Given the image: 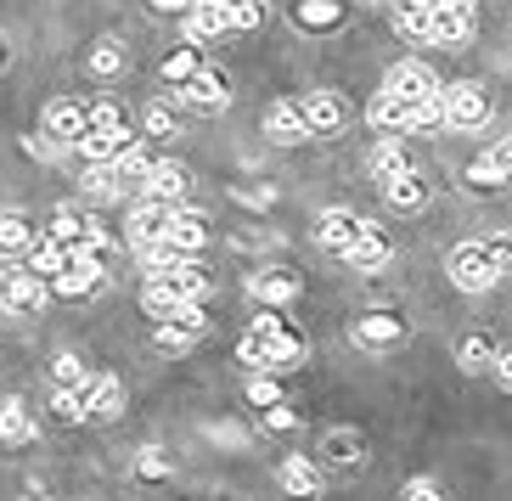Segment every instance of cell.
Listing matches in <instances>:
<instances>
[{
    "instance_id": "obj_8",
    "label": "cell",
    "mask_w": 512,
    "mask_h": 501,
    "mask_svg": "<svg viewBox=\"0 0 512 501\" xmlns=\"http://www.w3.org/2000/svg\"><path fill=\"white\" fill-rule=\"evenodd\" d=\"M467 34H473V6H434L428 12V40L439 46H467Z\"/></svg>"
},
{
    "instance_id": "obj_17",
    "label": "cell",
    "mask_w": 512,
    "mask_h": 501,
    "mask_svg": "<svg viewBox=\"0 0 512 501\" xmlns=\"http://www.w3.org/2000/svg\"><path fill=\"white\" fill-rule=\"evenodd\" d=\"M372 124L377 130H406L411 124V96H400V91L383 85V91L372 96Z\"/></svg>"
},
{
    "instance_id": "obj_42",
    "label": "cell",
    "mask_w": 512,
    "mask_h": 501,
    "mask_svg": "<svg viewBox=\"0 0 512 501\" xmlns=\"http://www.w3.org/2000/svg\"><path fill=\"white\" fill-rule=\"evenodd\" d=\"M192 74H197V57H192L186 46H181L175 57L164 62V79H169V85H181V79H192Z\"/></svg>"
},
{
    "instance_id": "obj_15",
    "label": "cell",
    "mask_w": 512,
    "mask_h": 501,
    "mask_svg": "<svg viewBox=\"0 0 512 501\" xmlns=\"http://www.w3.org/2000/svg\"><path fill=\"white\" fill-rule=\"evenodd\" d=\"M355 231H361V214H355V209H327V214L316 220L321 248H332V254H344V248L355 243Z\"/></svg>"
},
{
    "instance_id": "obj_4",
    "label": "cell",
    "mask_w": 512,
    "mask_h": 501,
    "mask_svg": "<svg viewBox=\"0 0 512 501\" xmlns=\"http://www.w3.org/2000/svg\"><path fill=\"white\" fill-rule=\"evenodd\" d=\"M299 113H304V124H310V136H338L344 119H349V107H344L338 91H310L299 102Z\"/></svg>"
},
{
    "instance_id": "obj_11",
    "label": "cell",
    "mask_w": 512,
    "mask_h": 501,
    "mask_svg": "<svg viewBox=\"0 0 512 501\" xmlns=\"http://www.w3.org/2000/svg\"><path fill=\"white\" fill-rule=\"evenodd\" d=\"M169 209H175V203H158V198L136 203V214H130V248L158 243V237L169 231Z\"/></svg>"
},
{
    "instance_id": "obj_28",
    "label": "cell",
    "mask_w": 512,
    "mask_h": 501,
    "mask_svg": "<svg viewBox=\"0 0 512 501\" xmlns=\"http://www.w3.org/2000/svg\"><path fill=\"white\" fill-rule=\"evenodd\" d=\"M113 164H119L124 181H141V175L152 169V158H147V136H124V147L113 152Z\"/></svg>"
},
{
    "instance_id": "obj_7",
    "label": "cell",
    "mask_w": 512,
    "mask_h": 501,
    "mask_svg": "<svg viewBox=\"0 0 512 501\" xmlns=\"http://www.w3.org/2000/svg\"><path fill=\"white\" fill-rule=\"evenodd\" d=\"M181 102H186V107H203V113H214V107H226V102H231L226 74H214V68H197L192 79H181Z\"/></svg>"
},
{
    "instance_id": "obj_48",
    "label": "cell",
    "mask_w": 512,
    "mask_h": 501,
    "mask_svg": "<svg viewBox=\"0 0 512 501\" xmlns=\"http://www.w3.org/2000/svg\"><path fill=\"white\" fill-rule=\"evenodd\" d=\"M0 310H6V271H0Z\"/></svg>"
},
{
    "instance_id": "obj_3",
    "label": "cell",
    "mask_w": 512,
    "mask_h": 501,
    "mask_svg": "<svg viewBox=\"0 0 512 501\" xmlns=\"http://www.w3.org/2000/svg\"><path fill=\"white\" fill-rule=\"evenodd\" d=\"M484 119H490V96H484V85H473V79L445 85V124H456V130H479Z\"/></svg>"
},
{
    "instance_id": "obj_41",
    "label": "cell",
    "mask_w": 512,
    "mask_h": 501,
    "mask_svg": "<svg viewBox=\"0 0 512 501\" xmlns=\"http://www.w3.org/2000/svg\"><path fill=\"white\" fill-rule=\"evenodd\" d=\"M51 372H57V383H85V378H91V372H85V361H79L74 350H62Z\"/></svg>"
},
{
    "instance_id": "obj_26",
    "label": "cell",
    "mask_w": 512,
    "mask_h": 501,
    "mask_svg": "<svg viewBox=\"0 0 512 501\" xmlns=\"http://www.w3.org/2000/svg\"><path fill=\"white\" fill-rule=\"evenodd\" d=\"M119 411H124V383L119 378H96L91 383V417L96 423H113Z\"/></svg>"
},
{
    "instance_id": "obj_45",
    "label": "cell",
    "mask_w": 512,
    "mask_h": 501,
    "mask_svg": "<svg viewBox=\"0 0 512 501\" xmlns=\"http://www.w3.org/2000/svg\"><path fill=\"white\" fill-rule=\"evenodd\" d=\"M406 496L411 501H434L439 496V479H428V473H422V479H406Z\"/></svg>"
},
{
    "instance_id": "obj_24",
    "label": "cell",
    "mask_w": 512,
    "mask_h": 501,
    "mask_svg": "<svg viewBox=\"0 0 512 501\" xmlns=\"http://www.w3.org/2000/svg\"><path fill=\"white\" fill-rule=\"evenodd\" d=\"M383 198H389L394 209H422V203H428V186H422L411 169H400V175H389V181H383Z\"/></svg>"
},
{
    "instance_id": "obj_14",
    "label": "cell",
    "mask_w": 512,
    "mask_h": 501,
    "mask_svg": "<svg viewBox=\"0 0 512 501\" xmlns=\"http://www.w3.org/2000/svg\"><path fill=\"white\" fill-rule=\"evenodd\" d=\"M355 344H366V350H394V344H406V321L400 316H361L355 321Z\"/></svg>"
},
{
    "instance_id": "obj_33",
    "label": "cell",
    "mask_w": 512,
    "mask_h": 501,
    "mask_svg": "<svg viewBox=\"0 0 512 501\" xmlns=\"http://www.w3.org/2000/svg\"><path fill=\"white\" fill-rule=\"evenodd\" d=\"M282 485L293 490V496H316V490H321V473L310 468L304 456H293V462H287V468H282Z\"/></svg>"
},
{
    "instance_id": "obj_6",
    "label": "cell",
    "mask_w": 512,
    "mask_h": 501,
    "mask_svg": "<svg viewBox=\"0 0 512 501\" xmlns=\"http://www.w3.org/2000/svg\"><path fill=\"white\" fill-rule=\"evenodd\" d=\"M34 310H46V276L6 271V316H34Z\"/></svg>"
},
{
    "instance_id": "obj_25",
    "label": "cell",
    "mask_w": 512,
    "mask_h": 501,
    "mask_svg": "<svg viewBox=\"0 0 512 501\" xmlns=\"http://www.w3.org/2000/svg\"><path fill=\"white\" fill-rule=\"evenodd\" d=\"M23 440H34V417L23 400H6L0 406V445H23Z\"/></svg>"
},
{
    "instance_id": "obj_31",
    "label": "cell",
    "mask_w": 512,
    "mask_h": 501,
    "mask_svg": "<svg viewBox=\"0 0 512 501\" xmlns=\"http://www.w3.org/2000/svg\"><path fill=\"white\" fill-rule=\"evenodd\" d=\"M164 276H169V282H175V288L186 293V299H197V293L209 288V276H203V265H197L192 254H181V259H175V265H169Z\"/></svg>"
},
{
    "instance_id": "obj_2",
    "label": "cell",
    "mask_w": 512,
    "mask_h": 501,
    "mask_svg": "<svg viewBox=\"0 0 512 501\" xmlns=\"http://www.w3.org/2000/svg\"><path fill=\"white\" fill-rule=\"evenodd\" d=\"M451 282L462 293H490L501 282L496 276V265H490V254H484V243H462L451 254Z\"/></svg>"
},
{
    "instance_id": "obj_10",
    "label": "cell",
    "mask_w": 512,
    "mask_h": 501,
    "mask_svg": "<svg viewBox=\"0 0 512 501\" xmlns=\"http://www.w3.org/2000/svg\"><path fill=\"white\" fill-rule=\"evenodd\" d=\"M265 136H271L276 147H299V141H310V124H304L299 102H271L265 107Z\"/></svg>"
},
{
    "instance_id": "obj_39",
    "label": "cell",
    "mask_w": 512,
    "mask_h": 501,
    "mask_svg": "<svg viewBox=\"0 0 512 501\" xmlns=\"http://www.w3.org/2000/svg\"><path fill=\"white\" fill-rule=\"evenodd\" d=\"M79 231H85V220H79V209H57V214H51V237H62V243H74Z\"/></svg>"
},
{
    "instance_id": "obj_35",
    "label": "cell",
    "mask_w": 512,
    "mask_h": 501,
    "mask_svg": "<svg viewBox=\"0 0 512 501\" xmlns=\"http://www.w3.org/2000/svg\"><path fill=\"white\" fill-rule=\"evenodd\" d=\"M141 124H147V141H175V136H181V119H175L164 102H152Z\"/></svg>"
},
{
    "instance_id": "obj_19",
    "label": "cell",
    "mask_w": 512,
    "mask_h": 501,
    "mask_svg": "<svg viewBox=\"0 0 512 501\" xmlns=\"http://www.w3.org/2000/svg\"><path fill=\"white\" fill-rule=\"evenodd\" d=\"M181 299H186V293L175 288V282H169L164 271H152V276H147V288H141V304H147V316H158V321L175 316V304H181Z\"/></svg>"
},
{
    "instance_id": "obj_22",
    "label": "cell",
    "mask_w": 512,
    "mask_h": 501,
    "mask_svg": "<svg viewBox=\"0 0 512 501\" xmlns=\"http://www.w3.org/2000/svg\"><path fill=\"white\" fill-rule=\"evenodd\" d=\"M124 136H130V130H124V124H119V130H96V124H85V136H79L74 147L85 152V158H91V164H107V158H113V152L124 147Z\"/></svg>"
},
{
    "instance_id": "obj_1",
    "label": "cell",
    "mask_w": 512,
    "mask_h": 501,
    "mask_svg": "<svg viewBox=\"0 0 512 501\" xmlns=\"http://www.w3.org/2000/svg\"><path fill=\"white\" fill-rule=\"evenodd\" d=\"M242 361L259 366V372H293V366L304 361V338L287 333V321L282 316H259L254 321V333L242 338Z\"/></svg>"
},
{
    "instance_id": "obj_12",
    "label": "cell",
    "mask_w": 512,
    "mask_h": 501,
    "mask_svg": "<svg viewBox=\"0 0 512 501\" xmlns=\"http://www.w3.org/2000/svg\"><path fill=\"white\" fill-rule=\"evenodd\" d=\"M467 181L473 186H507L512 181V136H501L496 147H484V158L467 169Z\"/></svg>"
},
{
    "instance_id": "obj_16",
    "label": "cell",
    "mask_w": 512,
    "mask_h": 501,
    "mask_svg": "<svg viewBox=\"0 0 512 501\" xmlns=\"http://www.w3.org/2000/svg\"><path fill=\"white\" fill-rule=\"evenodd\" d=\"M169 243L181 248V254H197V248L209 243V220L192 209H169V231H164Z\"/></svg>"
},
{
    "instance_id": "obj_21",
    "label": "cell",
    "mask_w": 512,
    "mask_h": 501,
    "mask_svg": "<svg viewBox=\"0 0 512 501\" xmlns=\"http://www.w3.org/2000/svg\"><path fill=\"white\" fill-rule=\"evenodd\" d=\"M51 406H57L62 423H85V417H91V378L85 383H57V400H51Z\"/></svg>"
},
{
    "instance_id": "obj_36",
    "label": "cell",
    "mask_w": 512,
    "mask_h": 501,
    "mask_svg": "<svg viewBox=\"0 0 512 501\" xmlns=\"http://www.w3.org/2000/svg\"><path fill=\"white\" fill-rule=\"evenodd\" d=\"M327 456L338 462V468L361 462V434H355V428H338V434H327Z\"/></svg>"
},
{
    "instance_id": "obj_9",
    "label": "cell",
    "mask_w": 512,
    "mask_h": 501,
    "mask_svg": "<svg viewBox=\"0 0 512 501\" xmlns=\"http://www.w3.org/2000/svg\"><path fill=\"white\" fill-rule=\"evenodd\" d=\"M85 124H91V107H79V102H51L46 113H40V130H46L51 141H68V147L85 136Z\"/></svg>"
},
{
    "instance_id": "obj_27",
    "label": "cell",
    "mask_w": 512,
    "mask_h": 501,
    "mask_svg": "<svg viewBox=\"0 0 512 501\" xmlns=\"http://www.w3.org/2000/svg\"><path fill=\"white\" fill-rule=\"evenodd\" d=\"M62 265H68V248H62V237H46V243H29V271L34 276H57Z\"/></svg>"
},
{
    "instance_id": "obj_5",
    "label": "cell",
    "mask_w": 512,
    "mask_h": 501,
    "mask_svg": "<svg viewBox=\"0 0 512 501\" xmlns=\"http://www.w3.org/2000/svg\"><path fill=\"white\" fill-rule=\"evenodd\" d=\"M389 254H394V243L383 237V231L372 226V220H361V231H355V243L344 248V259L355 265V271H383L389 265Z\"/></svg>"
},
{
    "instance_id": "obj_34",
    "label": "cell",
    "mask_w": 512,
    "mask_h": 501,
    "mask_svg": "<svg viewBox=\"0 0 512 501\" xmlns=\"http://www.w3.org/2000/svg\"><path fill=\"white\" fill-rule=\"evenodd\" d=\"M34 243V231L23 214H0V254H23Z\"/></svg>"
},
{
    "instance_id": "obj_13",
    "label": "cell",
    "mask_w": 512,
    "mask_h": 501,
    "mask_svg": "<svg viewBox=\"0 0 512 501\" xmlns=\"http://www.w3.org/2000/svg\"><path fill=\"white\" fill-rule=\"evenodd\" d=\"M141 181H147V192L158 203H181L186 192H192V169H186V164H152Z\"/></svg>"
},
{
    "instance_id": "obj_20",
    "label": "cell",
    "mask_w": 512,
    "mask_h": 501,
    "mask_svg": "<svg viewBox=\"0 0 512 501\" xmlns=\"http://www.w3.org/2000/svg\"><path fill=\"white\" fill-rule=\"evenodd\" d=\"M248 293H254L259 304H287L293 293H299V282H293L287 271H254L248 276Z\"/></svg>"
},
{
    "instance_id": "obj_30",
    "label": "cell",
    "mask_w": 512,
    "mask_h": 501,
    "mask_svg": "<svg viewBox=\"0 0 512 501\" xmlns=\"http://www.w3.org/2000/svg\"><path fill=\"white\" fill-rule=\"evenodd\" d=\"M91 74L96 79L124 74V40H113V34H107V40H96V46H91Z\"/></svg>"
},
{
    "instance_id": "obj_46",
    "label": "cell",
    "mask_w": 512,
    "mask_h": 501,
    "mask_svg": "<svg viewBox=\"0 0 512 501\" xmlns=\"http://www.w3.org/2000/svg\"><path fill=\"white\" fill-rule=\"evenodd\" d=\"M490 372H496V383H501V389H512V350H496Z\"/></svg>"
},
{
    "instance_id": "obj_37",
    "label": "cell",
    "mask_w": 512,
    "mask_h": 501,
    "mask_svg": "<svg viewBox=\"0 0 512 501\" xmlns=\"http://www.w3.org/2000/svg\"><path fill=\"white\" fill-rule=\"evenodd\" d=\"M400 169H411L406 147H394V141H383V147L372 152V175H377V181H389V175H400Z\"/></svg>"
},
{
    "instance_id": "obj_38",
    "label": "cell",
    "mask_w": 512,
    "mask_h": 501,
    "mask_svg": "<svg viewBox=\"0 0 512 501\" xmlns=\"http://www.w3.org/2000/svg\"><path fill=\"white\" fill-rule=\"evenodd\" d=\"M490 361H496V344L490 338H467L462 344V372H490Z\"/></svg>"
},
{
    "instance_id": "obj_40",
    "label": "cell",
    "mask_w": 512,
    "mask_h": 501,
    "mask_svg": "<svg viewBox=\"0 0 512 501\" xmlns=\"http://www.w3.org/2000/svg\"><path fill=\"white\" fill-rule=\"evenodd\" d=\"M484 254H490V265H496V276H512V231H501L496 243H484Z\"/></svg>"
},
{
    "instance_id": "obj_43",
    "label": "cell",
    "mask_w": 512,
    "mask_h": 501,
    "mask_svg": "<svg viewBox=\"0 0 512 501\" xmlns=\"http://www.w3.org/2000/svg\"><path fill=\"white\" fill-rule=\"evenodd\" d=\"M91 124H96V130H119L124 113H119L113 102H96V107H91Z\"/></svg>"
},
{
    "instance_id": "obj_47",
    "label": "cell",
    "mask_w": 512,
    "mask_h": 501,
    "mask_svg": "<svg viewBox=\"0 0 512 501\" xmlns=\"http://www.w3.org/2000/svg\"><path fill=\"white\" fill-rule=\"evenodd\" d=\"M141 473H152V479H164V473H169V462H164L158 451H147V456H141Z\"/></svg>"
},
{
    "instance_id": "obj_18",
    "label": "cell",
    "mask_w": 512,
    "mask_h": 501,
    "mask_svg": "<svg viewBox=\"0 0 512 501\" xmlns=\"http://www.w3.org/2000/svg\"><path fill=\"white\" fill-rule=\"evenodd\" d=\"M389 91H400V96H411V102H417V96L439 91V79L428 74L422 62H394V68H389Z\"/></svg>"
},
{
    "instance_id": "obj_32",
    "label": "cell",
    "mask_w": 512,
    "mask_h": 501,
    "mask_svg": "<svg viewBox=\"0 0 512 501\" xmlns=\"http://www.w3.org/2000/svg\"><path fill=\"white\" fill-rule=\"evenodd\" d=\"M344 17V0H299V23L304 29H332Z\"/></svg>"
},
{
    "instance_id": "obj_44",
    "label": "cell",
    "mask_w": 512,
    "mask_h": 501,
    "mask_svg": "<svg viewBox=\"0 0 512 501\" xmlns=\"http://www.w3.org/2000/svg\"><path fill=\"white\" fill-rule=\"evenodd\" d=\"M248 400H254V406H276V400H282L276 395V378H254L248 383Z\"/></svg>"
},
{
    "instance_id": "obj_29",
    "label": "cell",
    "mask_w": 512,
    "mask_h": 501,
    "mask_svg": "<svg viewBox=\"0 0 512 501\" xmlns=\"http://www.w3.org/2000/svg\"><path fill=\"white\" fill-rule=\"evenodd\" d=\"M428 12L434 6H422V0H394V29L411 40H428Z\"/></svg>"
},
{
    "instance_id": "obj_23",
    "label": "cell",
    "mask_w": 512,
    "mask_h": 501,
    "mask_svg": "<svg viewBox=\"0 0 512 501\" xmlns=\"http://www.w3.org/2000/svg\"><path fill=\"white\" fill-rule=\"evenodd\" d=\"M85 192H91V203H113V198H124V175H119V164L107 158V164H91L85 169Z\"/></svg>"
}]
</instances>
